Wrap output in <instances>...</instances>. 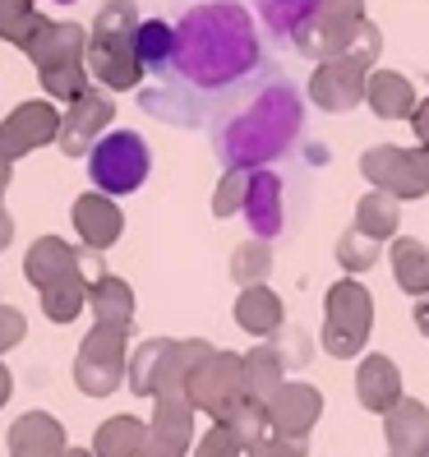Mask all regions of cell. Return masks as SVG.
<instances>
[{
  "label": "cell",
  "instance_id": "obj_1",
  "mask_svg": "<svg viewBox=\"0 0 429 457\" xmlns=\"http://www.w3.org/2000/svg\"><path fill=\"white\" fill-rule=\"evenodd\" d=\"M263 70H273V56L254 29V14L240 0H208L180 14L176 51L167 70L139 88V106L162 125L199 129Z\"/></svg>",
  "mask_w": 429,
  "mask_h": 457
},
{
  "label": "cell",
  "instance_id": "obj_2",
  "mask_svg": "<svg viewBox=\"0 0 429 457\" xmlns=\"http://www.w3.org/2000/svg\"><path fill=\"white\" fill-rule=\"evenodd\" d=\"M208 139L227 171H263L291 162L305 139V97L273 65L227 106H218V116L208 120Z\"/></svg>",
  "mask_w": 429,
  "mask_h": 457
},
{
  "label": "cell",
  "instance_id": "obj_3",
  "mask_svg": "<svg viewBox=\"0 0 429 457\" xmlns=\"http://www.w3.org/2000/svg\"><path fill=\"white\" fill-rule=\"evenodd\" d=\"M139 5L134 0H106L97 19L88 23V74L106 93H129L144 84V65L134 56V33H139Z\"/></svg>",
  "mask_w": 429,
  "mask_h": 457
},
{
  "label": "cell",
  "instance_id": "obj_4",
  "mask_svg": "<svg viewBox=\"0 0 429 457\" xmlns=\"http://www.w3.org/2000/svg\"><path fill=\"white\" fill-rule=\"evenodd\" d=\"M153 171V153L144 144V134L139 129H111V134H102V139L93 144L88 153V176L102 195H134L139 185L148 180Z\"/></svg>",
  "mask_w": 429,
  "mask_h": 457
},
{
  "label": "cell",
  "instance_id": "obj_5",
  "mask_svg": "<svg viewBox=\"0 0 429 457\" xmlns=\"http://www.w3.org/2000/svg\"><path fill=\"white\" fill-rule=\"evenodd\" d=\"M129 333L111 324H93L78 342L74 356V388L84 397H111L125 384V365H129Z\"/></svg>",
  "mask_w": 429,
  "mask_h": 457
},
{
  "label": "cell",
  "instance_id": "obj_6",
  "mask_svg": "<svg viewBox=\"0 0 429 457\" xmlns=\"http://www.w3.org/2000/svg\"><path fill=\"white\" fill-rule=\"evenodd\" d=\"M305 208V190L291 195V176L263 167V171H250V195H245V222L254 231V240H282L291 236Z\"/></svg>",
  "mask_w": 429,
  "mask_h": 457
},
{
  "label": "cell",
  "instance_id": "obj_7",
  "mask_svg": "<svg viewBox=\"0 0 429 457\" xmlns=\"http://www.w3.org/2000/svg\"><path fill=\"white\" fill-rule=\"evenodd\" d=\"M185 397L194 402V411L222 420L245 397V361L235 352H208L185 379Z\"/></svg>",
  "mask_w": 429,
  "mask_h": 457
},
{
  "label": "cell",
  "instance_id": "obj_8",
  "mask_svg": "<svg viewBox=\"0 0 429 457\" xmlns=\"http://www.w3.org/2000/svg\"><path fill=\"white\" fill-rule=\"evenodd\" d=\"M369 319H374V305H369V291L360 282H337L333 295H328V324H324V346L333 356H356L365 337H369Z\"/></svg>",
  "mask_w": 429,
  "mask_h": 457
},
{
  "label": "cell",
  "instance_id": "obj_9",
  "mask_svg": "<svg viewBox=\"0 0 429 457\" xmlns=\"http://www.w3.org/2000/svg\"><path fill=\"white\" fill-rule=\"evenodd\" d=\"M111 116H116L111 93L88 84L84 93L70 102V112L61 116V139H56V148H61L65 157H88L93 144L102 139L106 129H111Z\"/></svg>",
  "mask_w": 429,
  "mask_h": 457
},
{
  "label": "cell",
  "instance_id": "obj_10",
  "mask_svg": "<svg viewBox=\"0 0 429 457\" xmlns=\"http://www.w3.org/2000/svg\"><path fill=\"white\" fill-rule=\"evenodd\" d=\"M61 139V112L51 102H19L14 112L0 120V153L10 157V162H19V157H29L46 144Z\"/></svg>",
  "mask_w": 429,
  "mask_h": 457
},
{
  "label": "cell",
  "instance_id": "obj_11",
  "mask_svg": "<svg viewBox=\"0 0 429 457\" xmlns=\"http://www.w3.org/2000/svg\"><path fill=\"white\" fill-rule=\"evenodd\" d=\"M360 171L388 190L392 199H416L429 195V157L425 153H407V148H369L360 157Z\"/></svg>",
  "mask_w": 429,
  "mask_h": 457
},
{
  "label": "cell",
  "instance_id": "obj_12",
  "mask_svg": "<svg viewBox=\"0 0 429 457\" xmlns=\"http://www.w3.org/2000/svg\"><path fill=\"white\" fill-rule=\"evenodd\" d=\"M194 448V402L185 393H157L144 457H185Z\"/></svg>",
  "mask_w": 429,
  "mask_h": 457
},
{
  "label": "cell",
  "instance_id": "obj_13",
  "mask_svg": "<svg viewBox=\"0 0 429 457\" xmlns=\"http://www.w3.org/2000/svg\"><path fill=\"white\" fill-rule=\"evenodd\" d=\"M97 259H102L97 250H74L61 236H37L23 254V278H29V287L46 291L70 273H97Z\"/></svg>",
  "mask_w": 429,
  "mask_h": 457
},
{
  "label": "cell",
  "instance_id": "obj_14",
  "mask_svg": "<svg viewBox=\"0 0 429 457\" xmlns=\"http://www.w3.org/2000/svg\"><path fill=\"white\" fill-rule=\"evenodd\" d=\"M23 56L37 65V74L56 70V65H74V61L88 56V29H78V23H61V19H37V33L29 37Z\"/></svg>",
  "mask_w": 429,
  "mask_h": 457
},
{
  "label": "cell",
  "instance_id": "obj_15",
  "mask_svg": "<svg viewBox=\"0 0 429 457\" xmlns=\"http://www.w3.org/2000/svg\"><path fill=\"white\" fill-rule=\"evenodd\" d=\"M70 222L78 231V240H84V250H111L120 231H125V212L116 208L111 195H102V190H88V195H78L74 208H70Z\"/></svg>",
  "mask_w": 429,
  "mask_h": 457
},
{
  "label": "cell",
  "instance_id": "obj_16",
  "mask_svg": "<svg viewBox=\"0 0 429 457\" xmlns=\"http://www.w3.org/2000/svg\"><path fill=\"white\" fill-rule=\"evenodd\" d=\"M318 416H324V393L309 384H282L268 397V425H273V435L305 439Z\"/></svg>",
  "mask_w": 429,
  "mask_h": 457
},
{
  "label": "cell",
  "instance_id": "obj_17",
  "mask_svg": "<svg viewBox=\"0 0 429 457\" xmlns=\"http://www.w3.org/2000/svg\"><path fill=\"white\" fill-rule=\"evenodd\" d=\"M365 84H369V79H365V70L356 61L333 56V61H324L314 70L309 97H314L318 112H351V106L365 97Z\"/></svg>",
  "mask_w": 429,
  "mask_h": 457
},
{
  "label": "cell",
  "instance_id": "obj_18",
  "mask_svg": "<svg viewBox=\"0 0 429 457\" xmlns=\"http://www.w3.org/2000/svg\"><path fill=\"white\" fill-rule=\"evenodd\" d=\"M10 457H65L70 439H65V425L51 416V411H23L10 425Z\"/></svg>",
  "mask_w": 429,
  "mask_h": 457
},
{
  "label": "cell",
  "instance_id": "obj_19",
  "mask_svg": "<svg viewBox=\"0 0 429 457\" xmlns=\"http://www.w3.org/2000/svg\"><path fill=\"white\" fill-rule=\"evenodd\" d=\"M356 397L365 411H379L388 416L397 402H401V374L388 356H365L360 374H356Z\"/></svg>",
  "mask_w": 429,
  "mask_h": 457
},
{
  "label": "cell",
  "instance_id": "obj_20",
  "mask_svg": "<svg viewBox=\"0 0 429 457\" xmlns=\"http://www.w3.org/2000/svg\"><path fill=\"white\" fill-rule=\"evenodd\" d=\"M388 448H392V457H425V448H429V407L425 402L401 397L388 411Z\"/></svg>",
  "mask_w": 429,
  "mask_h": 457
},
{
  "label": "cell",
  "instance_id": "obj_21",
  "mask_svg": "<svg viewBox=\"0 0 429 457\" xmlns=\"http://www.w3.org/2000/svg\"><path fill=\"white\" fill-rule=\"evenodd\" d=\"M88 310H93V319L97 324H111V328H134V291H129V282L125 278H116V273H102V278H93V287H88Z\"/></svg>",
  "mask_w": 429,
  "mask_h": 457
},
{
  "label": "cell",
  "instance_id": "obj_22",
  "mask_svg": "<svg viewBox=\"0 0 429 457\" xmlns=\"http://www.w3.org/2000/svg\"><path fill=\"white\" fill-rule=\"evenodd\" d=\"M254 5H259V19H263L268 37H273L277 46H296L301 29L318 14V0H254Z\"/></svg>",
  "mask_w": 429,
  "mask_h": 457
},
{
  "label": "cell",
  "instance_id": "obj_23",
  "mask_svg": "<svg viewBox=\"0 0 429 457\" xmlns=\"http://www.w3.org/2000/svg\"><path fill=\"white\" fill-rule=\"evenodd\" d=\"M144 448H148V425L139 416H111L93 435V457H144Z\"/></svg>",
  "mask_w": 429,
  "mask_h": 457
},
{
  "label": "cell",
  "instance_id": "obj_24",
  "mask_svg": "<svg viewBox=\"0 0 429 457\" xmlns=\"http://www.w3.org/2000/svg\"><path fill=\"white\" fill-rule=\"evenodd\" d=\"M235 324L254 333V337H273L282 328V301H277V291H268L263 282L245 287L240 291V301H235Z\"/></svg>",
  "mask_w": 429,
  "mask_h": 457
},
{
  "label": "cell",
  "instance_id": "obj_25",
  "mask_svg": "<svg viewBox=\"0 0 429 457\" xmlns=\"http://www.w3.org/2000/svg\"><path fill=\"white\" fill-rule=\"evenodd\" d=\"M365 97L374 106V116H384V120H401V116H416V88L407 84L401 74L392 70H379L365 84Z\"/></svg>",
  "mask_w": 429,
  "mask_h": 457
},
{
  "label": "cell",
  "instance_id": "obj_26",
  "mask_svg": "<svg viewBox=\"0 0 429 457\" xmlns=\"http://www.w3.org/2000/svg\"><path fill=\"white\" fill-rule=\"evenodd\" d=\"M167 352H171V337H148L139 352L129 356V365H125V384H129L134 397H153V393H157V379H162Z\"/></svg>",
  "mask_w": 429,
  "mask_h": 457
},
{
  "label": "cell",
  "instance_id": "obj_27",
  "mask_svg": "<svg viewBox=\"0 0 429 457\" xmlns=\"http://www.w3.org/2000/svg\"><path fill=\"white\" fill-rule=\"evenodd\" d=\"M171 51H176V23L167 19H144L139 23V33H134V56H139L144 74H162L167 61H171Z\"/></svg>",
  "mask_w": 429,
  "mask_h": 457
},
{
  "label": "cell",
  "instance_id": "obj_28",
  "mask_svg": "<svg viewBox=\"0 0 429 457\" xmlns=\"http://www.w3.org/2000/svg\"><path fill=\"white\" fill-rule=\"evenodd\" d=\"M212 425H222L245 453H250L254 444H263L268 435H273V425H268V402H254V397H240L235 407H231L222 420H212Z\"/></svg>",
  "mask_w": 429,
  "mask_h": 457
},
{
  "label": "cell",
  "instance_id": "obj_29",
  "mask_svg": "<svg viewBox=\"0 0 429 457\" xmlns=\"http://www.w3.org/2000/svg\"><path fill=\"white\" fill-rule=\"evenodd\" d=\"M88 273H70V278H61L56 287H46L42 291V314L51 319V324H74L78 314H84V305H88Z\"/></svg>",
  "mask_w": 429,
  "mask_h": 457
},
{
  "label": "cell",
  "instance_id": "obj_30",
  "mask_svg": "<svg viewBox=\"0 0 429 457\" xmlns=\"http://www.w3.org/2000/svg\"><path fill=\"white\" fill-rule=\"evenodd\" d=\"M245 361V397H254V402H268L277 388H282V356L273 352V346H254L250 356H240Z\"/></svg>",
  "mask_w": 429,
  "mask_h": 457
},
{
  "label": "cell",
  "instance_id": "obj_31",
  "mask_svg": "<svg viewBox=\"0 0 429 457\" xmlns=\"http://www.w3.org/2000/svg\"><path fill=\"white\" fill-rule=\"evenodd\" d=\"M392 273H397L401 291L429 295V250L420 245V240H397L392 245Z\"/></svg>",
  "mask_w": 429,
  "mask_h": 457
},
{
  "label": "cell",
  "instance_id": "obj_32",
  "mask_svg": "<svg viewBox=\"0 0 429 457\" xmlns=\"http://www.w3.org/2000/svg\"><path fill=\"white\" fill-rule=\"evenodd\" d=\"M37 5L33 0H0V42H10V46H29V37L37 33Z\"/></svg>",
  "mask_w": 429,
  "mask_h": 457
},
{
  "label": "cell",
  "instance_id": "obj_33",
  "mask_svg": "<svg viewBox=\"0 0 429 457\" xmlns=\"http://www.w3.org/2000/svg\"><path fill=\"white\" fill-rule=\"evenodd\" d=\"M397 199L388 195V190H374V195H365L360 199V218H356V227L365 231V236H374V240H384V236H392L397 231Z\"/></svg>",
  "mask_w": 429,
  "mask_h": 457
},
{
  "label": "cell",
  "instance_id": "obj_34",
  "mask_svg": "<svg viewBox=\"0 0 429 457\" xmlns=\"http://www.w3.org/2000/svg\"><path fill=\"white\" fill-rule=\"evenodd\" d=\"M42 93L46 97H56V102H74L78 93L88 88V61H74V65H56V70H42Z\"/></svg>",
  "mask_w": 429,
  "mask_h": 457
},
{
  "label": "cell",
  "instance_id": "obj_35",
  "mask_svg": "<svg viewBox=\"0 0 429 457\" xmlns=\"http://www.w3.org/2000/svg\"><path fill=\"white\" fill-rule=\"evenodd\" d=\"M268 268H273V250H268V240H245V245L231 254V278H235L240 287L263 282Z\"/></svg>",
  "mask_w": 429,
  "mask_h": 457
},
{
  "label": "cell",
  "instance_id": "obj_36",
  "mask_svg": "<svg viewBox=\"0 0 429 457\" xmlns=\"http://www.w3.org/2000/svg\"><path fill=\"white\" fill-rule=\"evenodd\" d=\"M245 195H250V171H227L218 195H212V218H235L245 208Z\"/></svg>",
  "mask_w": 429,
  "mask_h": 457
},
{
  "label": "cell",
  "instance_id": "obj_37",
  "mask_svg": "<svg viewBox=\"0 0 429 457\" xmlns=\"http://www.w3.org/2000/svg\"><path fill=\"white\" fill-rule=\"evenodd\" d=\"M374 245H379V240L365 236L360 227H351V231L342 236V245H337V259H342L346 268H356V273H365V268L379 263V250H374Z\"/></svg>",
  "mask_w": 429,
  "mask_h": 457
},
{
  "label": "cell",
  "instance_id": "obj_38",
  "mask_svg": "<svg viewBox=\"0 0 429 457\" xmlns=\"http://www.w3.org/2000/svg\"><path fill=\"white\" fill-rule=\"evenodd\" d=\"M374 56H379V33H374V23L360 19L351 29V37H346V46H342V61H356L365 70V65H374Z\"/></svg>",
  "mask_w": 429,
  "mask_h": 457
},
{
  "label": "cell",
  "instance_id": "obj_39",
  "mask_svg": "<svg viewBox=\"0 0 429 457\" xmlns=\"http://www.w3.org/2000/svg\"><path fill=\"white\" fill-rule=\"evenodd\" d=\"M23 337H29V319H23V310H14V305L0 301V356L14 352Z\"/></svg>",
  "mask_w": 429,
  "mask_h": 457
},
{
  "label": "cell",
  "instance_id": "obj_40",
  "mask_svg": "<svg viewBox=\"0 0 429 457\" xmlns=\"http://www.w3.org/2000/svg\"><path fill=\"white\" fill-rule=\"evenodd\" d=\"M194 457H245V448H240V444L227 435L222 425H212L208 435L194 444Z\"/></svg>",
  "mask_w": 429,
  "mask_h": 457
},
{
  "label": "cell",
  "instance_id": "obj_41",
  "mask_svg": "<svg viewBox=\"0 0 429 457\" xmlns=\"http://www.w3.org/2000/svg\"><path fill=\"white\" fill-rule=\"evenodd\" d=\"M273 352L282 356V365H305V361H309V337H305V333H282V328H277Z\"/></svg>",
  "mask_w": 429,
  "mask_h": 457
},
{
  "label": "cell",
  "instance_id": "obj_42",
  "mask_svg": "<svg viewBox=\"0 0 429 457\" xmlns=\"http://www.w3.org/2000/svg\"><path fill=\"white\" fill-rule=\"evenodd\" d=\"M245 457H305V439H286V435H268L263 444H254Z\"/></svg>",
  "mask_w": 429,
  "mask_h": 457
},
{
  "label": "cell",
  "instance_id": "obj_43",
  "mask_svg": "<svg viewBox=\"0 0 429 457\" xmlns=\"http://www.w3.org/2000/svg\"><path fill=\"white\" fill-rule=\"evenodd\" d=\"M411 120H416V134H420V153L429 157V102L416 106V116H411Z\"/></svg>",
  "mask_w": 429,
  "mask_h": 457
},
{
  "label": "cell",
  "instance_id": "obj_44",
  "mask_svg": "<svg viewBox=\"0 0 429 457\" xmlns=\"http://www.w3.org/2000/svg\"><path fill=\"white\" fill-rule=\"evenodd\" d=\"M10 240H14V218H10V208H5V199H0V254L10 250Z\"/></svg>",
  "mask_w": 429,
  "mask_h": 457
},
{
  "label": "cell",
  "instance_id": "obj_45",
  "mask_svg": "<svg viewBox=\"0 0 429 457\" xmlns=\"http://www.w3.org/2000/svg\"><path fill=\"white\" fill-rule=\"evenodd\" d=\"M14 397V374H10V365L0 361V407H5V402Z\"/></svg>",
  "mask_w": 429,
  "mask_h": 457
},
{
  "label": "cell",
  "instance_id": "obj_46",
  "mask_svg": "<svg viewBox=\"0 0 429 457\" xmlns=\"http://www.w3.org/2000/svg\"><path fill=\"white\" fill-rule=\"evenodd\" d=\"M10 180H14V162L5 153H0V199H5V190H10Z\"/></svg>",
  "mask_w": 429,
  "mask_h": 457
},
{
  "label": "cell",
  "instance_id": "obj_47",
  "mask_svg": "<svg viewBox=\"0 0 429 457\" xmlns=\"http://www.w3.org/2000/svg\"><path fill=\"white\" fill-rule=\"evenodd\" d=\"M416 324H420V333L429 337V295H425V301L416 305Z\"/></svg>",
  "mask_w": 429,
  "mask_h": 457
},
{
  "label": "cell",
  "instance_id": "obj_48",
  "mask_svg": "<svg viewBox=\"0 0 429 457\" xmlns=\"http://www.w3.org/2000/svg\"><path fill=\"white\" fill-rule=\"evenodd\" d=\"M65 457H93V448H65Z\"/></svg>",
  "mask_w": 429,
  "mask_h": 457
},
{
  "label": "cell",
  "instance_id": "obj_49",
  "mask_svg": "<svg viewBox=\"0 0 429 457\" xmlns=\"http://www.w3.org/2000/svg\"><path fill=\"white\" fill-rule=\"evenodd\" d=\"M56 5H78V0H56Z\"/></svg>",
  "mask_w": 429,
  "mask_h": 457
},
{
  "label": "cell",
  "instance_id": "obj_50",
  "mask_svg": "<svg viewBox=\"0 0 429 457\" xmlns=\"http://www.w3.org/2000/svg\"><path fill=\"white\" fill-rule=\"evenodd\" d=\"M425 457H429V448H425Z\"/></svg>",
  "mask_w": 429,
  "mask_h": 457
}]
</instances>
